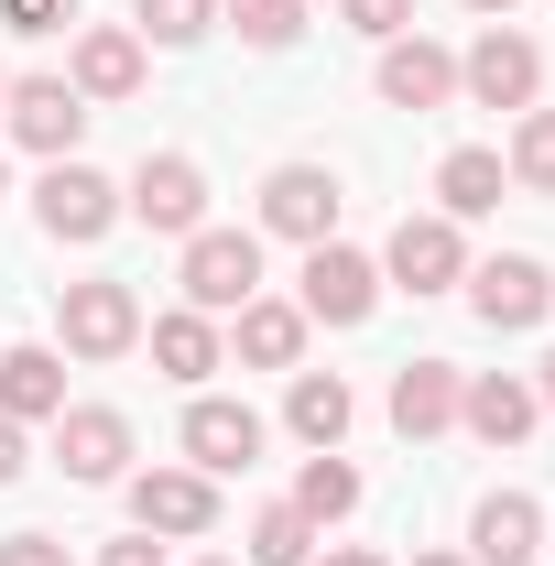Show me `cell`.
Instances as JSON below:
<instances>
[{
  "mask_svg": "<svg viewBox=\"0 0 555 566\" xmlns=\"http://www.w3.org/2000/svg\"><path fill=\"white\" fill-rule=\"evenodd\" d=\"M175 283H186V305H197V316H240V305L262 294V240H251V229H197Z\"/></svg>",
  "mask_w": 555,
  "mask_h": 566,
  "instance_id": "6da1fadb",
  "label": "cell"
},
{
  "mask_svg": "<svg viewBox=\"0 0 555 566\" xmlns=\"http://www.w3.org/2000/svg\"><path fill=\"white\" fill-rule=\"evenodd\" d=\"M121 218L164 229V240H197V229H208V175H197V153H142V175L121 186Z\"/></svg>",
  "mask_w": 555,
  "mask_h": 566,
  "instance_id": "7a4b0ae2",
  "label": "cell"
},
{
  "mask_svg": "<svg viewBox=\"0 0 555 566\" xmlns=\"http://www.w3.org/2000/svg\"><path fill=\"white\" fill-rule=\"evenodd\" d=\"M33 218H44V240H76V251H87V240H109V229H121V186H109V175H98V164H44V186H33Z\"/></svg>",
  "mask_w": 555,
  "mask_h": 566,
  "instance_id": "3957f363",
  "label": "cell"
},
{
  "mask_svg": "<svg viewBox=\"0 0 555 566\" xmlns=\"http://www.w3.org/2000/svg\"><path fill=\"white\" fill-rule=\"evenodd\" d=\"M458 87H469L480 109H534V98H545V55H534V33H512V22H490L480 44L458 55Z\"/></svg>",
  "mask_w": 555,
  "mask_h": 566,
  "instance_id": "277c9868",
  "label": "cell"
},
{
  "mask_svg": "<svg viewBox=\"0 0 555 566\" xmlns=\"http://www.w3.org/2000/svg\"><path fill=\"white\" fill-rule=\"evenodd\" d=\"M55 338H66L76 359H121L142 338V305H132V283H109V273H87L55 294Z\"/></svg>",
  "mask_w": 555,
  "mask_h": 566,
  "instance_id": "5b68a950",
  "label": "cell"
},
{
  "mask_svg": "<svg viewBox=\"0 0 555 566\" xmlns=\"http://www.w3.org/2000/svg\"><path fill=\"white\" fill-rule=\"evenodd\" d=\"M0 120L22 153H44V164H66L76 132H87V98H76L66 76H11V98H0Z\"/></svg>",
  "mask_w": 555,
  "mask_h": 566,
  "instance_id": "8992f818",
  "label": "cell"
},
{
  "mask_svg": "<svg viewBox=\"0 0 555 566\" xmlns=\"http://www.w3.org/2000/svg\"><path fill=\"white\" fill-rule=\"evenodd\" d=\"M55 469H66L76 491H109V480L132 469V415H109V403H66V415H55Z\"/></svg>",
  "mask_w": 555,
  "mask_h": 566,
  "instance_id": "52a82bcc",
  "label": "cell"
},
{
  "mask_svg": "<svg viewBox=\"0 0 555 566\" xmlns=\"http://www.w3.org/2000/svg\"><path fill=\"white\" fill-rule=\"evenodd\" d=\"M262 229L316 251V240L338 229V175H327V164H273V175H262Z\"/></svg>",
  "mask_w": 555,
  "mask_h": 566,
  "instance_id": "ba28073f",
  "label": "cell"
},
{
  "mask_svg": "<svg viewBox=\"0 0 555 566\" xmlns=\"http://www.w3.org/2000/svg\"><path fill=\"white\" fill-rule=\"evenodd\" d=\"M251 458H262V415H251V403H229V392H197V403H186V469L240 480Z\"/></svg>",
  "mask_w": 555,
  "mask_h": 566,
  "instance_id": "9c48e42d",
  "label": "cell"
},
{
  "mask_svg": "<svg viewBox=\"0 0 555 566\" xmlns=\"http://www.w3.org/2000/svg\"><path fill=\"white\" fill-rule=\"evenodd\" d=\"M381 273L404 283V294H447V283H469V240H458V218H404L392 251H381Z\"/></svg>",
  "mask_w": 555,
  "mask_h": 566,
  "instance_id": "30bf717a",
  "label": "cell"
},
{
  "mask_svg": "<svg viewBox=\"0 0 555 566\" xmlns=\"http://www.w3.org/2000/svg\"><path fill=\"white\" fill-rule=\"evenodd\" d=\"M305 316H327V327H359L370 305H381V262H359V251H338V240H316L305 251V294H294Z\"/></svg>",
  "mask_w": 555,
  "mask_h": 566,
  "instance_id": "8fae6325",
  "label": "cell"
},
{
  "mask_svg": "<svg viewBox=\"0 0 555 566\" xmlns=\"http://www.w3.org/2000/svg\"><path fill=\"white\" fill-rule=\"evenodd\" d=\"M132 523L142 534H208L218 523V480L208 469H132Z\"/></svg>",
  "mask_w": 555,
  "mask_h": 566,
  "instance_id": "7c38bea8",
  "label": "cell"
},
{
  "mask_svg": "<svg viewBox=\"0 0 555 566\" xmlns=\"http://www.w3.org/2000/svg\"><path fill=\"white\" fill-rule=\"evenodd\" d=\"M534 415H545V403H534V381H523V370H480V381H458V424H469L480 447H523Z\"/></svg>",
  "mask_w": 555,
  "mask_h": 566,
  "instance_id": "4fadbf2b",
  "label": "cell"
},
{
  "mask_svg": "<svg viewBox=\"0 0 555 566\" xmlns=\"http://www.w3.org/2000/svg\"><path fill=\"white\" fill-rule=\"evenodd\" d=\"M469 305H480V327H501V338H512V327H534V316L555 305V283H545V262L501 251V262H480V273H469Z\"/></svg>",
  "mask_w": 555,
  "mask_h": 566,
  "instance_id": "5bb4252c",
  "label": "cell"
},
{
  "mask_svg": "<svg viewBox=\"0 0 555 566\" xmlns=\"http://www.w3.org/2000/svg\"><path fill=\"white\" fill-rule=\"evenodd\" d=\"M381 98H392V109H447V98H458V55L425 44V33H392V44H381Z\"/></svg>",
  "mask_w": 555,
  "mask_h": 566,
  "instance_id": "9a60e30c",
  "label": "cell"
},
{
  "mask_svg": "<svg viewBox=\"0 0 555 566\" xmlns=\"http://www.w3.org/2000/svg\"><path fill=\"white\" fill-rule=\"evenodd\" d=\"M534 556H545V512L523 491H490L469 512V566H534Z\"/></svg>",
  "mask_w": 555,
  "mask_h": 566,
  "instance_id": "2e32d148",
  "label": "cell"
},
{
  "mask_svg": "<svg viewBox=\"0 0 555 566\" xmlns=\"http://www.w3.org/2000/svg\"><path fill=\"white\" fill-rule=\"evenodd\" d=\"M0 415L11 424H55L66 415V359L44 349V338H33V349H0Z\"/></svg>",
  "mask_w": 555,
  "mask_h": 566,
  "instance_id": "e0dca14e",
  "label": "cell"
},
{
  "mask_svg": "<svg viewBox=\"0 0 555 566\" xmlns=\"http://www.w3.org/2000/svg\"><path fill=\"white\" fill-rule=\"evenodd\" d=\"M76 98H132L142 87V33L132 22H98V33H76Z\"/></svg>",
  "mask_w": 555,
  "mask_h": 566,
  "instance_id": "ac0fdd59",
  "label": "cell"
},
{
  "mask_svg": "<svg viewBox=\"0 0 555 566\" xmlns=\"http://www.w3.org/2000/svg\"><path fill=\"white\" fill-rule=\"evenodd\" d=\"M501 186H512V164L480 153V142H458V153L436 164V218H490V208H501Z\"/></svg>",
  "mask_w": 555,
  "mask_h": 566,
  "instance_id": "d6986e66",
  "label": "cell"
},
{
  "mask_svg": "<svg viewBox=\"0 0 555 566\" xmlns=\"http://www.w3.org/2000/svg\"><path fill=\"white\" fill-rule=\"evenodd\" d=\"M392 424H404V436H447V424H458V370H447V359H404V370H392Z\"/></svg>",
  "mask_w": 555,
  "mask_h": 566,
  "instance_id": "ffe728a7",
  "label": "cell"
},
{
  "mask_svg": "<svg viewBox=\"0 0 555 566\" xmlns=\"http://www.w3.org/2000/svg\"><path fill=\"white\" fill-rule=\"evenodd\" d=\"M305 327H316L305 305L251 294V305H240V359H251V370H294V359H305Z\"/></svg>",
  "mask_w": 555,
  "mask_h": 566,
  "instance_id": "44dd1931",
  "label": "cell"
},
{
  "mask_svg": "<svg viewBox=\"0 0 555 566\" xmlns=\"http://www.w3.org/2000/svg\"><path fill=\"white\" fill-rule=\"evenodd\" d=\"M153 370H164V381H208L218 370V316H197V305L153 316Z\"/></svg>",
  "mask_w": 555,
  "mask_h": 566,
  "instance_id": "7402d4cb",
  "label": "cell"
},
{
  "mask_svg": "<svg viewBox=\"0 0 555 566\" xmlns=\"http://www.w3.org/2000/svg\"><path fill=\"white\" fill-rule=\"evenodd\" d=\"M283 424H294L305 447H338V436H348V381H338V370H294V392H283Z\"/></svg>",
  "mask_w": 555,
  "mask_h": 566,
  "instance_id": "603a6c76",
  "label": "cell"
},
{
  "mask_svg": "<svg viewBox=\"0 0 555 566\" xmlns=\"http://www.w3.org/2000/svg\"><path fill=\"white\" fill-rule=\"evenodd\" d=\"M294 512H305L316 534H327V523H348V512H359V469H348L338 447H316V458H305V480H294Z\"/></svg>",
  "mask_w": 555,
  "mask_h": 566,
  "instance_id": "cb8c5ba5",
  "label": "cell"
},
{
  "mask_svg": "<svg viewBox=\"0 0 555 566\" xmlns=\"http://www.w3.org/2000/svg\"><path fill=\"white\" fill-rule=\"evenodd\" d=\"M240 556H251V566H305V556H316V523H305L294 501H273V512L251 523V545H240Z\"/></svg>",
  "mask_w": 555,
  "mask_h": 566,
  "instance_id": "d4e9b609",
  "label": "cell"
},
{
  "mask_svg": "<svg viewBox=\"0 0 555 566\" xmlns=\"http://www.w3.org/2000/svg\"><path fill=\"white\" fill-rule=\"evenodd\" d=\"M218 11H229V33L262 44V55H283V44L305 33V0H218Z\"/></svg>",
  "mask_w": 555,
  "mask_h": 566,
  "instance_id": "484cf974",
  "label": "cell"
},
{
  "mask_svg": "<svg viewBox=\"0 0 555 566\" xmlns=\"http://www.w3.org/2000/svg\"><path fill=\"white\" fill-rule=\"evenodd\" d=\"M218 22V0H132V33L142 44H197Z\"/></svg>",
  "mask_w": 555,
  "mask_h": 566,
  "instance_id": "4316f807",
  "label": "cell"
},
{
  "mask_svg": "<svg viewBox=\"0 0 555 566\" xmlns=\"http://www.w3.org/2000/svg\"><path fill=\"white\" fill-rule=\"evenodd\" d=\"M512 186L555 197V109H523V132H512Z\"/></svg>",
  "mask_w": 555,
  "mask_h": 566,
  "instance_id": "83f0119b",
  "label": "cell"
},
{
  "mask_svg": "<svg viewBox=\"0 0 555 566\" xmlns=\"http://www.w3.org/2000/svg\"><path fill=\"white\" fill-rule=\"evenodd\" d=\"M348 33H370V44H392V33H415V0H338Z\"/></svg>",
  "mask_w": 555,
  "mask_h": 566,
  "instance_id": "f1b7e54d",
  "label": "cell"
},
{
  "mask_svg": "<svg viewBox=\"0 0 555 566\" xmlns=\"http://www.w3.org/2000/svg\"><path fill=\"white\" fill-rule=\"evenodd\" d=\"M0 22H11V33H66L76 0H0Z\"/></svg>",
  "mask_w": 555,
  "mask_h": 566,
  "instance_id": "f546056e",
  "label": "cell"
},
{
  "mask_svg": "<svg viewBox=\"0 0 555 566\" xmlns=\"http://www.w3.org/2000/svg\"><path fill=\"white\" fill-rule=\"evenodd\" d=\"M0 566H66L55 534H0Z\"/></svg>",
  "mask_w": 555,
  "mask_h": 566,
  "instance_id": "4dcf8cb0",
  "label": "cell"
},
{
  "mask_svg": "<svg viewBox=\"0 0 555 566\" xmlns=\"http://www.w3.org/2000/svg\"><path fill=\"white\" fill-rule=\"evenodd\" d=\"M98 566H164V545H153V534H132V545H109Z\"/></svg>",
  "mask_w": 555,
  "mask_h": 566,
  "instance_id": "1f68e13d",
  "label": "cell"
},
{
  "mask_svg": "<svg viewBox=\"0 0 555 566\" xmlns=\"http://www.w3.org/2000/svg\"><path fill=\"white\" fill-rule=\"evenodd\" d=\"M11 480H22V424L0 415V491H11Z\"/></svg>",
  "mask_w": 555,
  "mask_h": 566,
  "instance_id": "d6a6232c",
  "label": "cell"
},
{
  "mask_svg": "<svg viewBox=\"0 0 555 566\" xmlns=\"http://www.w3.org/2000/svg\"><path fill=\"white\" fill-rule=\"evenodd\" d=\"M305 566H381L370 545H327V556H305Z\"/></svg>",
  "mask_w": 555,
  "mask_h": 566,
  "instance_id": "836d02e7",
  "label": "cell"
},
{
  "mask_svg": "<svg viewBox=\"0 0 555 566\" xmlns=\"http://www.w3.org/2000/svg\"><path fill=\"white\" fill-rule=\"evenodd\" d=\"M534 403H545V415H555V349L534 359Z\"/></svg>",
  "mask_w": 555,
  "mask_h": 566,
  "instance_id": "e575fe53",
  "label": "cell"
},
{
  "mask_svg": "<svg viewBox=\"0 0 555 566\" xmlns=\"http://www.w3.org/2000/svg\"><path fill=\"white\" fill-rule=\"evenodd\" d=\"M415 566H469V556H415Z\"/></svg>",
  "mask_w": 555,
  "mask_h": 566,
  "instance_id": "d590c367",
  "label": "cell"
},
{
  "mask_svg": "<svg viewBox=\"0 0 555 566\" xmlns=\"http://www.w3.org/2000/svg\"><path fill=\"white\" fill-rule=\"evenodd\" d=\"M469 11H512V0H469Z\"/></svg>",
  "mask_w": 555,
  "mask_h": 566,
  "instance_id": "8d00e7d4",
  "label": "cell"
},
{
  "mask_svg": "<svg viewBox=\"0 0 555 566\" xmlns=\"http://www.w3.org/2000/svg\"><path fill=\"white\" fill-rule=\"evenodd\" d=\"M0 98H11V76H0Z\"/></svg>",
  "mask_w": 555,
  "mask_h": 566,
  "instance_id": "74e56055",
  "label": "cell"
}]
</instances>
